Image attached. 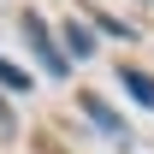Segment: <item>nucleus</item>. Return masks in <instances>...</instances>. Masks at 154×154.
I'll use <instances>...</instances> for the list:
<instances>
[{
  "instance_id": "obj_2",
  "label": "nucleus",
  "mask_w": 154,
  "mask_h": 154,
  "mask_svg": "<svg viewBox=\"0 0 154 154\" xmlns=\"http://www.w3.org/2000/svg\"><path fill=\"white\" fill-rule=\"evenodd\" d=\"M83 113L95 119V125H101L107 136H119V142H125V119H119V113H113V107H107L101 95H83Z\"/></svg>"
},
{
  "instance_id": "obj_5",
  "label": "nucleus",
  "mask_w": 154,
  "mask_h": 154,
  "mask_svg": "<svg viewBox=\"0 0 154 154\" xmlns=\"http://www.w3.org/2000/svg\"><path fill=\"white\" fill-rule=\"evenodd\" d=\"M65 48H71L77 59H83V54H89V48H95V36H89L83 24H65Z\"/></svg>"
},
{
  "instance_id": "obj_4",
  "label": "nucleus",
  "mask_w": 154,
  "mask_h": 154,
  "mask_svg": "<svg viewBox=\"0 0 154 154\" xmlns=\"http://www.w3.org/2000/svg\"><path fill=\"white\" fill-rule=\"evenodd\" d=\"M0 83H6V89H12V95H24V89H30V71H18V65H12V59L0 54Z\"/></svg>"
},
{
  "instance_id": "obj_1",
  "label": "nucleus",
  "mask_w": 154,
  "mask_h": 154,
  "mask_svg": "<svg viewBox=\"0 0 154 154\" xmlns=\"http://www.w3.org/2000/svg\"><path fill=\"white\" fill-rule=\"evenodd\" d=\"M24 36H30V48H36V54H42V65H48V71H54V77H65V65H71V59H65V54H59V48H54V36H48V24H42L36 12L24 18Z\"/></svg>"
},
{
  "instance_id": "obj_3",
  "label": "nucleus",
  "mask_w": 154,
  "mask_h": 154,
  "mask_svg": "<svg viewBox=\"0 0 154 154\" xmlns=\"http://www.w3.org/2000/svg\"><path fill=\"white\" fill-rule=\"evenodd\" d=\"M119 77H125V89H131V95L142 101V107H154V77H148V71H136V65H125Z\"/></svg>"
}]
</instances>
